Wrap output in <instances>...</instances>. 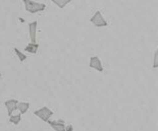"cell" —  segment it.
<instances>
[{"mask_svg": "<svg viewBox=\"0 0 158 131\" xmlns=\"http://www.w3.org/2000/svg\"><path fill=\"white\" fill-rule=\"evenodd\" d=\"M53 3H55L56 6H58L59 8H63L68 3L72 2V0H52Z\"/></svg>", "mask_w": 158, "mask_h": 131, "instance_id": "obj_11", "label": "cell"}, {"mask_svg": "<svg viewBox=\"0 0 158 131\" xmlns=\"http://www.w3.org/2000/svg\"><path fill=\"white\" fill-rule=\"evenodd\" d=\"M22 120V116L21 114H18V115H12L9 117V122L15 124V125H19V123L21 122Z\"/></svg>", "mask_w": 158, "mask_h": 131, "instance_id": "obj_10", "label": "cell"}, {"mask_svg": "<svg viewBox=\"0 0 158 131\" xmlns=\"http://www.w3.org/2000/svg\"><path fill=\"white\" fill-rule=\"evenodd\" d=\"M37 26H38V22L37 21L32 22L29 23V34H30V38H31L32 43L37 44L36 42V34H37Z\"/></svg>", "mask_w": 158, "mask_h": 131, "instance_id": "obj_7", "label": "cell"}, {"mask_svg": "<svg viewBox=\"0 0 158 131\" xmlns=\"http://www.w3.org/2000/svg\"><path fill=\"white\" fill-rule=\"evenodd\" d=\"M13 50H15V54H16V56H18V58H19V60L21 62H23V61H25V60L27 59V55H26V54H23V52L19 51V50L18 48H15Z\"/></svg>", "mask_w": 158, "mask_h": 131, "instance_id": "obj_12", "label": "cell"}, {"mask_svg": "<svg viewBox=\"0 0 158 131\" xmlns=\"http://www.w3.org/2000/svg\"><path fill=\"white\" fill-rule=\"evenodd\" d=\"M89 66L91 68L96 69L97 71L99 72H103V66L101 63V60H100L99 57L97 56H93L90 58V62H89Z\"/></svg>", "mask_w": 158, "mask_h": 131, "instance_id": "obj_4", "label": "cell"}, {"mask_svg": "<svg viewBox=\"0 0 158 131\" xmlns=\"http://www.w3.org/2000/svg\"><path fill=\"white\" fill-rule=\"evenodd\" d=\"M153 68H158V48L156 49L155 53H154V58H153Z\"/></svg>", "mask_w": 158, "mask_h": 131, "instance_id": "obj_13", "label": "cell"}, {"mask_svg": "<svg viewBox=\"0 0 158 131\" xmlns=\"http://www.w3.org/2000/svg\"><path fill=\"white\" fill-rule=\"evenodd\" d=\"M23 3H25L26 10L30 13H36L39 11H43L46 8L45 3L32 1V0H23Z\"/></svg>", "mask_w": 158, "mask_h": 131, "instance_id": "obj_1", "label": "cell"}, {"mask_svg": "<svg viewBox=\"0 0 158 131\" xmlns=\"http://www.w3.org/2000/svg\"><path fill=\"white\" fill-rule=\"evenodd\" d=\"M73 125H70V124H69V125L66 126V131H73Z\"/></svg>", "mask_w": 158, "mask_h": 131, "instance_id": "obj_14", "label": "cell"}, {"mask_svg": "<svg viewBox=\"0 0 158 131\" xmlns=\"http://www.w3.org/2000/svg\"><path fill=\"white\" fill-rule=\"evenodd\" d=\"M39 45L38 44H34V43H30L25 47V51L28 53H31V54H36L37 51H38Z\"/></svg>", "mask_w": 158, "mask_h": 131, "instance_id": "obj_8", "label": "cell"}, {"mask_svg": "<svg viewBox=\"0 0 158 131\" xmlns=\"http://www.w3.org/2000/svg\"><path fill=\"white\" fill-rule=\"evenodd\" d=\"M19 104V101H16V100H8L5 102L4 105L6 107V109H7V114L9 117L12 116V113L15 112V110H18Z\"/></svg>", "mask_w": 158, "mask_h": 131, "instance_id": "obj_6", "label": "cell"}, {"mask_svg": "<svg viewBox=\"0 0 158 131\" xmlns=\"http://www.w3.org/2000/svg\"><path fill=\"white\" fill-rule=\"evenodd\" d=\"M48 124L55 131H66V125H65L64 121L61 120V119H60V120H54V121L50 120L48 122Z\"/></svg>", "mask_w": 158, "mask_h": 131, "instance_id": "obj_5", "label": "cell"}, {"mask_svg": "<svg viewBox=\"0 0 158 131\" xmlns=\"http://www.w3.org/2000/svg\"><path fill=\"white\" fill-rule=\"evenodd\" d=\"M91 22L93 23L94 26H97V28H104V26H108V22H106V19L103 18L102 13L100 10L96 11L95 14H94L92 18H91Z\"/></svg>", "mask_w": 158, "mask_h": 131, "instance_id": "obj_3", "label": "cell"}, {"mask_svg": "<svg viewBox=\"0 0 158 131\" xmlns=\"http://www.w3.org/2000/svg\"><path fill=\"white\" fill-rule=\"evenodd\" d=\"M34 115L39 117V118L44 121V122L48 123L50 121V118H51V116L53 115V112L48 107L44 106V107H42V108H40L39 110L34 111Z\"/></svg>", "mask_w": 158, "mask_h": 131, "instance_id": "obj_2", "label": "cell"}, {"mask_svg": "<svg viewBox=\"0 0 158 131\" xmlns=\"http://www.w3.org/2000/svg\"><path fill=\"white\" fill-rule=\"evenodd\" d=\"M29 108H30V104L26 103V102H21L18 106V110L19 111V113L21 114H26L27 112H28Z\"/></svg>", "mask_w": 158, "mask_h": 131, "instance_id": "obj_9", "label": "cell"}]
</instances>
